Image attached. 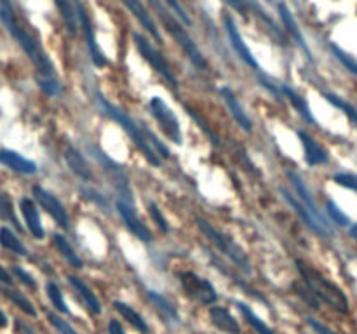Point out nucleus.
Returning <instances> with one entry per match:
<instances>
[{"instance_id":"nucleus-46","label":"nucleus","mask_w":357,"mask_h":334,"mask_svg":"<svg viewBox=\"0 0 357 334\" xmlns=\"http://www.w3.org/2000/svg\"><path fill=\"white\" fill-rule=\"evenodd\" d=\"M307 324H309V326L312 327L317 334H337L335 331H331L330 327H326L324 324H321L319 320L312 319V317H309V319H307Z\"/></svg>"},{"instance_id":"nucleus-25","label":"nucleus","mask_w":357,"mask_h":334,"mask_svg":"<svg viewBox=\"0 0 357 334\" xmlns=\"http://www.w3.org/2000/svg\"><path fill=\"white\" fill-rule=\"evenodd\" d=\"M114 306H115V310H117V312L124 317V320H128V322L131 324L135 329H138L139 333H143V334H149V331H150L149 324L143 320V317L139 315L136 310H132L131 306L126 305V303H122V301H115Z\"/></svg>"},{"instance_id":"nucleus-10","label":"nucleus","mask_w":357,"mask_h":334,"mask_svg":"<svg viewBox=\"0 0 357 334\" xmlns=\"http://www.w3.org/2000/svg\"><path fill=\"white\" fill-rule=\"evenodd\" d=\"M31 191H33V195H35V198H37L38 204L45 209V212H47V214L51 216V218L54 219V221L58 223L61 228H68L70 218H68V214H66V209L63 207L61 202H59L54 195L49 193L47 190H44L42 186H38V184H35V186L31 188Z\"/></svg>"},{"instance_id":"nucleus-15","label":"nucleus","mask_w":357,"mask_h":334,"mask_svg":"<svg viewBox=\"0 0 357 334\" xmlns=\"http://www.w3.org/2000/svg\"><path fill=\"white\" fill-rule=\"evenodd\" d=\"M209 319H211L213 326H215L216 329L222 331V333L241 334L239 322H237L232 317V313L227 308H223V306H211V308H209Z\"/></svg>"},{"instance_id":"nucleus-28","label":"nucleus","mask_w":357,"mask_h":334,"mask_svg":"<svg viewBox=\"0 0 357 334\" xmlns=\"http://www.w3.org/2000/svg\"><path fill=\"white\" fill-rule=\"evenodd\" d=\"M0 244H2V247H6L7 250H13V253L20 254V256H28L26 247L23 246V242H21L7 226H2V228H0Z\"/></svg>"},{"instance_id":"nucleus-43","label":"nucleus","mask_w":357,"mask_h":334,"mask_svg":"<svg viewBox=\"0 0 357 334\" xmlns=\"http://www.w3.org/2000/svg\"><path fill=\"white\" fill-rule=\"evenodd\" d=\"M164 3H167V6L171 7V9L174 10V13L178 14V16H180V19L183 21L185 24H190L192 21H190V17H188V14H187V10L183 9V7H181V3L178 2V0H162Z\"/></svg>"},{"instance_id":"nucleus-30","label":"nucleus","mask_w":357,"mask_h":334,"mask_svg":"<svg viewBox=\"0 0 357 334\" xmlns=\"http://www.w3.org/2000/svg\"><path fill=\"white\" fill-rule=\"evenodd\" d=\"M0 291H2V294L7 296V298H9L14 305L20 306L24 313H28V315H31V317L37 315V310L33 308V305H31V303L28 301L23 294H20L17 291H13V289H6V287H2Z\"/></svg>"},{"instance_id":"nucleus-27","label":"nucleus","mask_w":357,"mask_h":334,"mask_svg":"<svg viewBox=\"0 0 357 334\" xmlns=\"http://www.w3.org/2000/svg\"><path fill=\"white\" fill-rule=\"evenodd\" d=\"M236 305H237V308H239V312L243 313L244 319L248 320V324H250V326L253 327L258 334H275L274 331H272L271 327H268L267 324H265L264 320H261L260 317H258L257 313L250 308V306L244 305V303H241V301H237Z\"/></svg>"},{"instance_id":"nucleus-34","label":"nucleus","mask_w":357,"mask_h":334,"mask_svg":"<svg viewBox=\"0 0 357 334\" xmlns=\"http://www.w3.org/2000/svg\"><path fill=\"white\" fill-rule=\"evenodd\" d=\"M37 82H38V87H40L45 94H49V96H58V94L61 93V86H59V82L54 79V77L38 75Z\"/></svg>"},{"instance_id":"nucleus-18","label":"nucleus","mask_w":357,"mask_h":334,"mask_svg":"<svg viewBox=\"0 0 357 334\" xmlns=\"http://www.w3.org/2000/svg\"><path fill=\"white\" fill-rule=\"evenodd\" d=\"M220 94H222V97H223V100H225L227 106H229L230 111H232V117L236 118L237 124H239L241 127L244 129V131L250 132L251 129H253V124H251L250 117H248V115H246L244 108L241 106V103H239V101H237L236 94H234L232 90L229 89V87H222V89H220Z\"/></svg>"},{"instance_id":"nucleus-47","label":"nucleus","mask_w":357,"mask_h":334,"mask_svg":"<svg viewBox=\"0 0 357 334\" xmlns=\"http://www.w3.org/2000/svg\"><path fill=\"white\" fill-rule=\"evenodd\" d=\"M223 2H225V3H229V6L232 7V9H236L237 13L244 14V16H246V14H248V6H246V0H223Z\"/></svg>"},{"instance_id":"nucleus-6","label":"nucleus","mask_w":357,"mask_h":334,"mask_svg":"<svg viewBox=\"0 0 357 334\" xmlns=\"http://www.w3.org/2000/svg\"><path fill=\"white\" fill-rule=\"evenodd\" d=\"M178 278H180V284L183 287L185 294L190 299H194V301L201 303V305H213L218 299L216 289L213 287V284L208 278L199 277L194 271H181Z\"/></svg>"},{"instance_id":"nucleus-32","label":"nucleus","mask_w":357,"mask_h":334,"mask_svg":"<svg viewBox=\"0 0 357 334\" xmlns=\"http://www.w3.org/2000/svg\"><path fill=\"white\" fill-rule=\"evenodd\" d=\"M45 291H47L49 299H51V303L54 305V308L58 310V312L70 313L68 306H66L65 299H63L61 291H59V287L54 284V282H47V285H45Z\"/></svg>"},{"instance_id":"nucleus-16","label":"nucleus","mask_w":357,"mask_h":334,"mask_svg":"<svg viewBox=\"0 0 357 334\" xmlns=\"http://www.w3.org/2000/svg\"><path fill=\"white\" fill-rule=\"evenodd\" d=\"M121 2L124 3V6L128 7L129 10H131L132 16H135L136 19H138L139 23H142V26L145 28V30L149 31V33H152V37L155 38L157 42L162 40V37H160L159 28H157V24L153 23L152 16H150L149 10L145 9V6H143V3L139 2V0H121Z\"/></svg>"},{"instance_id":"nucleus-36","label":"nucleus","mask_w":357,"mask_h":334,"mask_svg":"<svg viewBox=\"0 0 357 334\" xmlns=\"http://www.w3.org/2000/svg\"><path fill=\"white\" fill-rule=\"evenodd\" d=\"M333 181L338 184V186H344V188H347V190H352L357 193V176L356 174L338 173L333 176Z\"/></svg>"},{"instance_id":"nucleus-2","label":"nucleus","mask_w":357,"mask_h":334,"mask_svg":"<svg viewBox=\"0 0 357 334\" xmlns=\"http://www.w3.org/2000/svg\"><path fill=\"white\" fill-rule=\"evenodd\" d=\"M296 268H298L300 275H302V280L307 287L312 291V294L316 296L319 301L326 303L328 306H331L333 310L340 313H349L351 312V305H349L347 296L344 294L340 287H338L335 282H331L330 278L324 277L321 271H317L316 268H312L310 264L303 263V261H296Z\"/></svg>"},{"instance_id":"nucleus-50","label":"nucleus","mask_w":357,"mask_h":334,"mask_svg":"<svg viewBox=\"0 0 357 334\" xmlns=\"http://www.w3.org/2000/svg\"><path fill=\"white\" fill-rule=\"evenodd\" d=\"M7 326V317L0 312V327H6Z\"/></svg>"},{"instance_id":"nucleus-20","label":"nucleus","mask_w":357,"mask_h":334,"mask_svg":"<svg viewBox=\"0 0 357 334\" xmlns=\"http://www.w3.org/2000/svg\"><path fill=\"white\" fill-rule=\"evenodd\" d=\"M65 159L70 169H72L80 180H86V181L93 180V170H91L89 164L86 162V159H84L82 153H80L79 150H75L73 146H68L65 152Z\"/></svg>"},{"instance_id":"nucleus-35","label":"nucleus","mask_w":357,"mask_h":334,"mask_svg":"<svg viewBox=\"0 0 357 334\" xmlns=\"http://www.w3.org/2000/svg\"><path fill=\"white\" fill-rule=\"evenodd\" d=\"M326 209H328V214H330V218L333 219V223H337V225H340V226H347L349 223H351V219H349V216L345 214V212L342 211V209L338 207V205L335 204L333 200L328 202Z\"/></svg>"},{"instance_id":"nucleus-37","label":"nucleus","mask_w":357,"mask_h":334,"mask_svg":"<svg viewBox=\"0 0 357 334\" xmlns=\"http://www.w3.org/2000/svg\"><path fill=\"white\" fill-rule=\"evenodd\" d=\"M0 214L3 216V218H7L9 221H13V225L16 226V228H20V223H17V218L14 216V211H13V204H10L9 198L6 197V195L0 191Z\"/></svg>"},{"instance_id":"nucleus-31","label":"nucleus","mask_w":357,"mask_h":334,"mask_svg":"<svg viewBox=\"0 0 357 334\" xmlns=\"http://www.w3.org/2000/svg\"><path fill=\"white\" fill-rule=\"evenodd\" d=\"M149 298L152 299L153 303H155V306L160 310V312L164 313V315H166V319L178 320L176 308H174V306L171 305V303L167 301V299L164 298V296H160L159 292H155V291H149Z\"/></svg>"},{"instance_id":"nucleus-41","label":"nucleus","mask_w":357,"mask_h":334,"mask_svg":"<svg viewBox=\"0 0 357 334\" xmlns=\"http://www.w3.org/2000/svg\"><path fill=\"white\" fill-rule=\"evenodd\" d=\"M143 132H145V136H146V139H149V141H150V145H153V146H155V148H157V152H159L160 155H162V157H166V159H167V157L171 155V153H169V148H167V146L164 145V143L160 141V139H157V136L153 134V132L150 131V129L143 127Z\"/></svg>"},{"instance_id":"nucleus-29","label":"nucleus","mask_w":357,"mask_h":334,"mask_svg":"<svg viewBox=\"0 0 357 334\" xmlns=\"http://www.w3.org/2000/svg\"><path fill=\"white\" fill-rule=\"evenodd\" d=\"M54 246H56V249H58L59 253H61V256L65 257V260L68 261V263L72 264V267H75V268H82L84 267L82 261H80V257L77 256L75 250L72 249V246H70L68 240H66L65 237H63V235H54Z\"/></svg>"},{"instance_id":"nucleus-51","label":"nucleus","mask_w":357,"mask_h":334,"mask_svg":"<svg viewBox=\"0 0 357 334\" xmlns=\"http://www.w3.org/2000/svg\"><path fill=\"white\" fill-rule=\"evenodd\" d=\"M351 237H352V239L357 240V223H356V225L351 226Z\"/></svg>"},{"instance_id":"nucleus-8","label":"nucleus","mask_w":357,"mask_h":334,"mask_svg":"<svg viewBox=\"0 0 357 334\" xmlns=\"http://www.w3.org/2000/svg\"><path fill=\"white\" fill-rule=\"evenodd\" d=\"M132 40H135L136 49H138L139 54L143 56V59H145V61L149 63V65L152 66V68L155 70V72L159 73L166 82H169L173 87H178V79L174 77V73L171 72L169 65H167L166 59L162 58V54H160V52L157 51V49L153 47V45L150 44L143 35L132 33Z\"/></svg>"},{"instance_id":"nucleus-22","label":"nucleus","mask_w":357,"mask_h":334,"mask_svg":"<svg viewBox=\"0 0 357 334\" xmlns=\"http://www.w3.org/2000/svg\"><path fill=\"white\" fill-rule=\"evenodd\" d=\"M68 280H70V284L73 285V289H75V291L82 296V299L86 301L87 308H89L93 313H101L100 299H98L96 294H94V292L87 287L86 282H82V278L75 277V275H68Z\"/></svg>"},{"instance_id":"nucleus-24","label":"nucleus","mask_w":357,"mask_h":334,"mask_svg":"<svg viewBox=\"0 0 357 334\" xmlns=\"http://www.w3.org/2000/svg\"><path fill=\"white\" fill-rule=\"evenodd\" d=\"M288 177H289V180H291V183H293V186H295L296 193L300 195V200H302V204L305 205V207L309 209V211L312 212L314 216L321 218L319 211H317V207H316V202H314L312 195H310L309 188L305 186V183H303V181H302V177H300L296 173H293V170H289ZM321 219H323V218H321Z\"/></svg>"},{"instance_id":"nucleus-9","label":"nucleus","mask_w":357,"mask_h":334,"mask_svg":"<svg viewBox=\"0 0 357 334\" xmlns=\"http://www.w3.org/2000/svg\"><path fill=\"white\" fill-rule=\"evenodd\" d=\"M75 9H77V16H79V23H80V26H82L84 38H86V42H87V47H89L91 59H93L94 65L100 66V68H103V66H107V58H105L103 51L100 49V45H98V42H96V37H94L93 23H91L86 9H84V6L79 2V0H75Z\"/></svg>"},{"instance_id":"nucleus-13","label":"nucleus","mask_w":357,"mask_h":334,"mask_svg":"<svg viewBox=\"0 0 357 334\" xmlns=\"http://www.w3.org/2000/svg\"><path fill=\"white\" fill-rule=\"evenodd\" d=\"M225 28H227V33H229V38H230V44H232L234 51L237 52V56H239L241 59H243L246 65H250L251 68L258 70L260 68V65H258V61L255 59L253 52L250 51V47L246 45V42H244V38L241 37L239 30H237L236 23H234V19L230 16H225Z\"/></svg>"},{"instance_id":"nucleus-4","label":"nucleus","mask_w":357,"mask_h":334,"mask_svg":"<svg viewBox=\"0 0 357 334\" xmlns=\"http://www.w3.org/2000/svg\"><path fill=\"white\" fill-rule=\"evenodd\" d=\"M150 2H152L153 7H155L157 14H159L160 21L164 23L166 30L169 31L171 37L178 42V45L183 49V52L188 56V59L194 63V66H197V68H201V70H206V66L208 65H206L204 56L201 54V51H199V47L195 45V42L192 40L190 35L187 33V30H185V28L181 26V24L178 23V21L174 19L169 13H167V10H164L162 3H160L159 0H150Z\"/></svg>"},{"instance_id":"nucleus-14","label":"nucleus","mask_w":357,"mask_h":334,"mask_svg":"<svg viewBox=\"0 0 357 334\" xmlns=\"http://www.w3.org/2000/svg\"><path fill=\"white\" fill-rule=\"evenodd\" d=\"M298 138L303 145V157H305V162L309 164L310 167L321 166V164H326L330 160V155H328L326 150L309 134V132L298 131Z\"/></svg>"},{"instance_id":"nucleus-40","label":"nucleus","mask_w":357,"mask_h":334,"mask_svg":"<svg viewBox=\"0 0 357 334\" xmlns=\"http://www.w3.org/2000/svg\"><path fill=\"white\" fill-rule=\"evenodd\" d=\"M293 289H295L296 294L302 296V298L305 299V301L309 303V305L312 306V308H316V310L319 308V299H317L316 296L312 294V291H310V289L307 287V285H305V287H303V285H300V284H293Z\"/></svg>"},{"instance_id":"nucleus-26","label":"nucleus","mask_w":357,"mask_h":334,"mask_svg":"<svg viewBox=\"0 0 357 334\" xmlns=\"http://www.w3.org/2000/svg\"><path fill=\"white\" fill-rule=\"evenodd\" d=\"M279 13H281L282 23L286 24V28H288V31H289V33H291V37L295 38V40L298 42L300 45H302V49H305L307 56H309V58H310V51H309V49H307V44H305V40H303L302 31H300V28H298V24H296L295 17L291 16V13H289L288 7H286L284 3H279Z\"/></svg>"},{"instance_id":"nucleus-19","label":"nucleus","mask_w":357,"mask_h":334,"mask_svg":"<svg viewBox=\"0 0 357 334\" xmlns=\"http://www.w3.org/2000/svg\"><path fill=\"white\" fill-rule=\"evenodd\" d=\"M20 205H21V212H23L24 223H26L31 235H33L35 239H44V228H42L40 216H38V211L37 207H35L33 202H31L30 198H21Z\"/></svg>"},{"instance_id":"nucleus-7","label":"nucleus","mask_w":357,"mask_h":334,"mask_svg":"<svg viewBox=\"0 0 357 334\" xmlns=\"http://www.w3.org/2000/svg\"><path fill=\"white\" fill-rule=\"evenodd\" d=\"M149 108L150 113H152L153 117H155V120L159 122L160 129H162V132L166 134V138L171 139L173 143H176V145H181V143H183V136H181L180 122H178L174 111L157 96L150 100Z\"/></svg>"},{"instance_id":"nucleus-1","label":"nucleus","mask_w":357,"mask_h":334,"mask_svg":"<svg viewBox=\"0 0 357 334\" xmlns=\"http://www.w3.org/2000/svg\"><path fill=\"white\" fill-rule=\"evenodd\" d=\"M0 21H2L3 26L9 30V33L20 42L23 51L26 52L28 58L31 59L35 68L40 73V77H54V66H52L51 59H49L47 54L42 51L40 44H38L23 26H20L10 0H0Z\"/></svg>"},{"instance_id":"nucleus-42","label":"nucleus","mask_w":357,"mask_h":334,"mask_svg":"<svg viewBox=\"0 0 357 334\" xmlns=\"http://www.w3.org/2000/svg\"><path fill=\"white\" fill-rule=\"evenodd\" d=\"M331 49H333L335 56H337V58L342 61V65H344L345 68L351 70L352 73H356V75H357V61H354V59H352L351 56L345 54V52L340 51V49H338V47H331Z\"/></svg>"},{"instance_id":"nucleus-45","label":"nucleus","mask_w":357,"mask_h":334,"mask_svg":"<svg viewBox=\"0 0 357 334\" xmlns=\"http://www.w3.org/2000/svg\"><path fill=\"white\" fill-rule=\"evenodd\" d=\"M13 271H14V275H16V277H20V280L23 282L24 285H28V287H31V289L37 287V284H35V280H33V278H31V275L26 273V271H24L23 268L14 267Z\"/></svg>"},{"instance_id":"nucleus-11","label":"nucleus","mask_w":357,"mask_h":334,"mask_svg":"<svg viewBox=\"0 0 357 334\" xmlns=\"http://www.w3.org/2000/svg\"><path fill=\"white\" fill-rule=\"evenodd\" d=\"M117 211L119 214H121L124 225L131 230V233H135V235L138 237L139 240H143V242H150V240H152V233H150V230L146 228V226L142 223V219L136 216L135 207H132V202L126 200V198H119Z\"/></svg>"},{"instance_id":"nucleus-49","label":"nucleus","mask_w":357,"mask_h":334,"mask_svg":"<svg viewBox=\"0 0 357 334\" xmlns=\"http://www.w3.org/2000/svg\"><path fill=\"white\" fill-rule=\"evenodd\" d=\"M0 282H3V284H7V285L13 284V278H10L9 271H7L6 268H2V267H0Z\"/></svg>"},{"instance_id":"nucleus-5","label":"nucleus","mask_w":357,"mask_h":334,"mask_svg":"<svg viewBox=\"0 0 357 334\" xmlns=\"http://www.w3.org/2000/svg\"><path fill=\"white\" fill-rule=\"evenodd\" d=\"M197 225H199V230H201V232L204 233V235L208 237V239L211 240V242L215 244V246L218 247V249L222 250V253L225 254V256L229 257V260L232 261L237 268H239V270H243L244 273H248V275L253 273V268H251L250 260H248L246 254L243 253V249H241L236 242H232L229 237L223 235V233H220L215 226L209 225V223L204 221V219H199Z\"/></svg>"},{"instance_id":"nucleus-48","label":"nucleus","mask_w":357,"mask_h":334,"mask_svg":"<svg viewBox=\"0 0 357 334\" xmlns=\"http://www.w3.org/2000/svg\"><path fill=\"white\" fill-rule=\"evenodd\" d=\"M108 334H126L124 327L117 322V320H110L108 324Z\"/></svg>"},{"instance_id":"nucleus-23","label":"nucleus","mask_w":357,"mask_h":334,"mask_svg":"<svg viewBox=\"0 0 357 334\" xmlns=\"http://www.w3.org/2000/svg\"><path fill=\"white\" fill-rule=\"evenodd\" d=\"M281 93L288 97V101L293 104V108L298 111L300 117L305 118V122H309V124H314V122H316L314 120V115H312V111H310L309 104H307L305 97L300 96L298 93H295V90L288 86H281Z\"/></svg>"},{"instance_id":"nucleus-44","label":"nucleus","mask_w":357,"mask_h":334,"mask_svg":"<svg viewBox=\"0 0 357 334\" xmlns=\"http://www.w3.org/2000/svg\"><path fill=\"white\" fill-rule=\"evenodd\" d=\"M187 111H188V115H190V117H192V118H194V120H195V122H197V124H199V125H201V129H202V131H204V132H206V134H208V136H209V139H211V141H213V145H218V138H216V136H215V134H213V132H211V129H209V127H208V125H206V124H204V120H202V118H201V117H199V115H197V113H195V111H194V110H190V108H188V106H187Z\"/></svg>"},{"instance_id":"nucleus-17","label":"nucleus","mask_w":357,"mask_h":334,"mask_svg":"<svg viewBox=\"0 0 357 334\" xmlns=\"http://www.w3.org/2000/svg\"><path fill=\"white\" fill-rule=\"evenodd\" d=\"M0 164L21 174L37 173V164L24 159V157H21L17 152H13V150H0Z\"/></svg>"},{"instance_id":"nucleus-12","label":"nucleus","mask_w":357,"mask_h":334,"mask_svg":"<svg viewBox=\"0 0 357 334\" xmlns=\"http://www.w3.org/2000/svg\"><path fill=\"white\" fill-rule=\"evenodd\" d=\"M281 193H282V197H284V200L288 202V204L291 205L293 209H295L296 214H298L300 218H302L303 221H305V225L309 226V228L312 230V232L319 233V235H326V233L330 232V230H328V225H326V223H324V219H321V218H317V216H314L312 212H310L309 209H307L305 205L302 204V202H298L295 197H291V193H289V191L286 190V188H281Z\"/></svg>"},{"instance_id":"nucleus-3","label":"nucleus","mask_w":357,"mask_h":334,"mask_svg":"<svg viewBox=\"0 0 357 334\" xmlns=\"http://www.w3.org/2000/svg\"><path fill=\"white\" fill-rule=\"evenodd\" d=\"M96 101H98V104H100V106H101V110L105 111V115H108V117H110V118H114V120L117 122V124L121 125V127L124 129L126 132H128L129 138H131V141L135 143L136 148H138L139 152H142V155L145 157L146 162H150V164H152V166L159 167L160 166V159H159V157H157L155 150L152 148V145H150L149 139H146L145 132H142V129L138 127V124H136V122L132 120V118L129 117L128 113H124V111H122L121 108L114 106V104H112L110 101L105 100V97L101 96V94H98Z\"/></svg>"},{"instance_id":"nucleus-21","label":"nucleus","mask_w":357,"mask_h":334,"mask_svg":"<svg viewBox=\"0 0 357 334\" xmlns=\"http://www.w3.org/2000/svg\"><path fill=\"white\" fill-rule=\"evenodd\" d=\"M54 3L58 6V10L61 14V19L65 23L66 31L72 37H75L77 28H79V16H77L75 6L72 3V0H54Z\"/></svg>"},{"instance_id":"nucleus-33","label":"nucleus","mask_w":357,"mask_h":334,"mask_svg":"<svg viewBox=\"0 0 357 334\" xmlns=\"http://www.w3.org/2000/svg\"><path fill=\"white\" fill-rule=\"evenodd\" d=\"M324 97H326V100L330 101V103L333 104V106L340 108V110L344 111V113L347 115V117L351 118V120L354 122V124L357 125V110H356L354 106H352L351 103H347V101H344V100H342V97L335 96V94H324Z\"/></svg>"},{"instance_id":"nucleus-38","label":"nucleus","mask_w":357,"mask_h":334,"mask_svg":"<svg viewBox=\"0 0 357 334\" xmlns=\"http://www.w3.org/2000/svg\"><path fill=\"white\" fill-rule=\"evenodd\" d=\"M149 214H150V218H152L153 221H155V225L159 226L160 232H164V233L169 232V225H167L166 218H164L162 212H160V209L157 207L155 204H150L149 205Z\"/></svg>"},{"instance_id":"nucleus-39","label":"nucleus","mask_w":357,"mask_h":334,"mask_svg":"<svg viewBox=\"0 0 357 334\" xmlns=\"http://www.w3.org/2000/svg\"><path fill=\"white\" fill-rule=\"evenodd\" d=\"M47 319H49V322H51L52 326H54L61 334H79L72 326H70L68 322H66V320H63L61 317L54 315V313H49Z\"/></svg>"}]
</instances>
